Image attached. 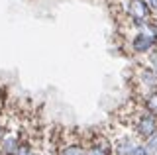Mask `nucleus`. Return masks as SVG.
I'll use <instances>...</instances> for the list:
<instances>
[{
	"mask_svg": "<svg viewBox=\"0 0 157 155\" xmlns=\"http://www.w3.org/2000/svg\"><path fill=\"white\" fill-rule=\"evenodd\" d=\"M47 145L53 155H85L82 130L55 124L47 134Z\"/></svg>",
	"mask_w": 157,
	"mask_h": 155,
	"instance_id": "obj_1",
	"label": "nucleus"
},
{
	"mask_svg": "<svg viewBox=\"0 0 157 155\" xmlns=\"http://www.w3.org/2000/svg\"><path fill=\"white\" fill-rule=\"evenodd\" d=\"M82 139H85V155H114L104 124L82 130Z\"/></svg>",
	"mask_w": 157,
	"mask_h": 155,
	"instance_id": "obj_3",
	"label": "nucleus"
},
{
	"mask_svg": "<svg viewBox=\"0 0 157 155\" xmlns=\"http://www.w3.org/2000/svg\"><path fill=\"white\" fill-rule=\"evenodd\" d=\"M8 93H6V86L0 83V138L4 134V122H6V104H8Z\"/></svg>",
	"mask_w": 157,
	"mask_h": 155,
	"instance_id": "obj_4",
	"label": "nucleus"
},
{
	"mask_svg": "<svg viewBox=\"0 0 157 155\" xmlns=\"http://www.w3.org/2000/svg\"><path fill=\"white\" fill-rule=\"evenodd\" d=\"M147 4L151 6V10H157V0H147Z\"/></svg>",
	"mask_w": 157,
	"mask_h": 155,
	"instance_id": "obj_8",
	"label": "nucleus"
},
{
	"mask_svg": "<svg viewBox=\"0 0 157 155\" xmlns=\"http://www.w3.org/2000/svg\"><path fill=\"white\" fill-rule=\"evenodd\" d=\"M141 104H144L151 114H155V116H157V90H153V93L147 94L145 98L141 100Z\"/></svg>",
	"mask_w": 157,
	"mask_h": 155,
	"instance_id": "obj_5",
	"label": "nucleus"
},
{
	"mask_svg": "<svg viewBox=\"0 0 157 155\" xmlns=\"http://www.w3.org/2000/svg\"><path fill=\"white\" fill-rule=\"evenodd\" d=\"M144 143H145L147 151H149L151 155H155V153H157V132H153V134L149 135V138H145V139H144Z\"/></svg>",
	"mask_w": 157,
	"mask_h": 155,
	"instance_id": "obj_6",
	"label": "nucleus"
},
{
	"mask_svg": "<svg viewBox=\"0 0 157 155\" xmlns=\"http://www.w3.org/2000/svg\"><path fill=\"white\" fill-rule=\"evenodd\" d=\"M153 90H157V71L147 63L137 61L130 75V93H132L130 98L141 102Z\"/></svg>",
	"mask_w": 157,
	"mask_h": 155,
	"instance_id": "obj_2",
	"label": "nucleus"
},
{
	"mask_svg": "<svg viewBox=\"0 0 157 155\" xmlns=\"http://www.w3.org/2000/svg\"><path fill=\"white\" fill-rule=\"evenodd\" d=\"M132 155H151L149 151H147V147H145V143L144 142H140L134 147V151H132Z\"/></svg>",
	"mask_w": 157,
	"mask_h": 155,
	"instance_id": "obj_7",
	"label": "nucleus"
}]
</instances>
